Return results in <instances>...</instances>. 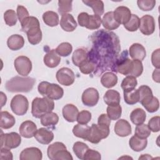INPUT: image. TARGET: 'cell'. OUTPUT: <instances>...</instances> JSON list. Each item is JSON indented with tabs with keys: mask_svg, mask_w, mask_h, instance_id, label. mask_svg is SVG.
<instances>
[{
	"mask_svg": "<svg viewBox=\"0 0 160 160\" xmlns=\"http://www.w3.org/2000/svg\"><path fill=\"white\" fill-rule=\"evenodd\" d=\"M21 30L27 34L28 41L32 45L39 44L42 40V32L37 18L29 16L21 22Z\"/></svg>",
	"mask_w": 160,
	"mask_h": 160,
	"instance_id": "6da1fadb",
	"label": "cell"
},
{
	"mask_svg": "<svg viewBox=\"0 0 160 160\" xmlns=\"http://www.w3.org/2000/svg\"><path fill=\"white\" fill-rule=\"evenodd\" d=\"M36 82V79L31 77L15 76L5 84L6 89L11 92H28L31 91Z\"/></svg>",
	"mask_w": 160,
	"mask_h": 160,
	"instance_id": "7a4b0ae2",
	"label": "cell"
},
{
	"mask_svg": "<svg viewBox=\"0 0 160 160\" xmlns=\"http://www.w3.org/2000/svg\"><path fill=\"white\" fill-rule=\"evenodd\" d=\"M54 108L53 100L44 98H36L32 102L31 113L36 118H41L44 114L52 112Z\"/></svg>",
	"mask_w": 160,
	"mask_h": 160,
	"instance_id": "3957f363",
	"label": "cell"
},
{
	"mask_svg": "<svg viewBox=\"0 0 160 160\" xmlns=\"http://www.w3.org/2000/svg\"><path fill=\"white\" fill-rule=\"evenodd\" d=\"M38 89L40 94L52 100H58L64 94L63 89L60 86L47 81L40 82L38 85Z\"/></svg>",
	"mask_w": 160,
	"mask_h": 160,
	"instance_id": "277c9868",
	"label": "cell"
},
{
	"mask_svg": "<svg viewBox=\"0 0 160 160\" xmlns=\"http://www.w3.org/2000/svg\"><path fill=\"white\" fill-rule=\"evenodd\" d=\"M110 132L109 128L92 124L90 127V131L86 141L93 144L99 143L101 139L106 138Z\"/></svg>",
	"mask_w": 160,
	"mask_h": 160,
	"instance_id": "5b68a950",
	"label": "cell"
},
{
	"mask_svg": "<svg viewBox=\"0 0 160 160\" xmlns=\"http://www.w3.org/2000/svg\"><path fill=\"white\" fill-rule=\"evenodd\" d=\"M10 106L12 111L18 116L24 115L29 108V102L26 97L21 94H17L11 101Z\"/></svg>",
	"mask_w": 160,
	"mask_h": 160,
	"instance_id": "8992f818",
	"label": "cell"
},
{
	"mask_svg": "<svg viewBox=\"0 0 160 160\" xmlns=\"http://www.w3.org/2000/svg\"><path fill=\"white\" fill-rule=\"evenodd\" d=\"M21 142L20 134L16 132L2 134L1 135V147L8 149H14L18 148Z\"/></svg>",
	"mask_w": 160,
	"mask_h": 160,
	"instance_id": "52a82bcc",
	"label": "cell"
},
{
	"mask_svg": "<svg viewBox=\"0 0 160 160\" xmlns=\"http://www.w3.org/2000/svg\"><path fill=\"white\" fill-rule=\"evenodd\" d=\"M14 65L17 72L22 76H27L32 70V62L25 56H20L16 58Z\"/></svg>",
	"mask_w": 160,
	"mask_h": 160,
	"instance_id": "ba28073f",
	"label": "cell"
},
{
	"mask_svg": "<svg viewBox=\"0 0 160 160\" xmlns=\"http://www.w3.org/2000/svg\"><path fill=\"white\" fill-rule=\"evenodd\" d=\"M56 79L58 82L63 86H69L72 84L75 80L74 72L68 68H62L56 72Z\"/></svg>",
	"mask_w": 160,
	"mask_h": 160,
	"instance_id": "9c48e42d",
	"label": "cell"
},
{
	"mask_svg": "<svg viewBox=\"0 0 160 160\" xmlns=\"http://www.w3.org/2000/svg\"><path fill=\"white\" fill-rule=\"evenodd\" d=\"M99 95L98 90L94 88H89L84 91L81 99L82 103L89 107L96 106L99 101Z\"/></svg>",
	"mask_w": 160,
	"mask_h": 160,
	"instance_id": "30bf717a",
	"label": "cell"
},
{
	"mask_svg": "<svg viewBox=\"0 0 160 160\" xmlns=\"http://www.w3.org/2000/svg\"><path fill=\"white\" fill-rule=\"evenodd\" d=\"M155 21L152 16L146 14L140 19V31L146 36L152 34L155 31Z\"/></svg>",
	"mask_w": 160,
	"mask_h": 160,
	"instance_id": "8fae6325",
	"label": "cell"
},
{
	"mask_svg": "<svg viewBox=\"0 0 160 160\" xmlns=\"http://www.w3.org/2000/svg\"><path fill=\"white\" fill-rule=\"evenodd\" d=\"M130 9L126 6H121L118 7L113 11L114 18L115 21L119 24H126L131 17Z\"/></svg>",
	"mask_w": 160,
	"mask_h": 160,
	"instance_id": "7c38bea8",
	"label": "cell"
},
{
	"mask_svg": "<svg viewBox=\"0 0 160 160\" xmlns=\"http://www.w3.org/2000/svg\"><path fill=\"white\" fill-rule=\"evenodd\" d=\"M42 153L36 147L27 148L23 149L19 155L20 160H41Z\"/></svg>",
	"mask_w": 160,
	"mask_h": 160,
	"instance_id": "4fadbf2b",
	"label": "cell"
},
{
	"mask_svg": "<svg viewBox=\"0 0 160 160\" xmlns=\"http://www.w3.org/2000/svg\"><path fill=\"white\" fill-rule=\"evenodd\" d=\"M19 131L20 135L23 138H31L34 136L37 131V126L34 122L27 120L21 123Z\"/></svg>",
	"mask_w": 160,
	"mask_h": 160,
	"instance_id": "5bb4252c",
	"label": "cell"
},
{
	"mask_svg": "<svg viewBox=\"0 0 160 160\" xmlns=\"http://www.w3.org/2000/svg\"><path fill=\"white\" fill-rule=\"evenodd\" d=\"M114 132L120 137H126L131 134V126L129 122L124 119L118 120L114 125Z\"/></svg>",
	"mask_w": 160,
	"mask_h": 160,
	"instance_id": "9a60e30c",
	"label": "cell"
},
{
	"mask_svg": "<svg viewBox=\"0 0 160 160\" xmlns=\"http://www.w3.org/2000/svg\"><path fill=\"white\" fill-rule=\"evenodd\" d=\"M132 68V60L128 58H122L117 61L114 71H116L123 75L129 76Z\"/></svg>",
	"mask_w": 160,
	"mask_h": 160,
	"instance_id": "2e32d148",
	"label": "cell"
},
{
	"mask_svg": "<svg viewBox=\"0 0 160 160\" xmlns=\"http://www.w3.org/2000/svg\"><path fill=\"white\" fill-rule=\"evenodd\" d=\"M34 138L38 142L42 144H48L54 139V134L51 131H49L44 128H41L37 129Z\"/></svg>",
	"mask_w": 160,
	"mask_h": 160,
	"instance_id": "e0dca14e",
	"label": "cell"
},
{
	"mask_svg": "<svg viewBox=\"0 0 160 160\" xmlns=\"http://www.w3.org/2000/svg\"><path fill=\"white\" fill-rule=\"evenodd\" d=\"M129 53L132 59L141 61H142L146 56L145 48L139 43L132 44L129 47Z\"/></svg>",
	"mask_w": 160,
	"mask_h": 160,
	"instance_id": "ac0fdd59",
	"label": "cell"
},
{
	"mask_svg": "<svg viewBox=\"0 0 160 160\" xmlns=\"http://www.w3.org/2000/svg\"><path fill=\"white\" fill-rule=\"evenodd\" d=\"M60 26L64 31L67 32H72L76 28L77 22L72 14H64L61 16Z\"/></svg>",
	"mask_w": 160,
	"mask_h": 160,
	"instance_id": "d6986e66",
	"label": "cell"
},
{
	"mask_svg": "<svg viewBox=\"0 0 160 160\" xmlns=\"http://www.w3.org/2000/svg\"><path fill=\"white\" fill-rule=\"evenodd\" d=\"M63 118L68 122H73L77 120V117L79 114L78 109L72 104H68L62 108Z\"/></svg>",
	"mask_w": 160,
	"mask_h": 160,
	"instance_id": "ffe728a7",
	"label": "cell"
},
{
	"mask_svg": "<svg viewBox=\"0 0 160 160\" xmlns=\"http://www.w3.org/2000/svg\"><path fill=\"white\" fill-rule=\"evenodd\" d=\"M43 61L46 66L50 68H54L60 63L61 58L55 49H51L44 55Z\"/></svg>",
	"mask_w": 160,
	"mask_h": 160,
	"instance_id": "44dd1931",
	"label": "cell"
},
{
	"mask_svg": "<svg viewBox=\"0 0 160 160\" xmlns=\"http://www.w3.org/2000/svg\"><path fill=\"white\" fill-rule=\"evenodd\" d=\"M24 44V38L19 34H12L7 40L8 47L12 51H18L21 49Z\"/></svg>",
	"mask_w": 160,
	"mask_h": 160,
	"instance_id": "7402d4cb",
	"label": "cell"
},
{
	"mask_svg": "<svg viewBox=\"0 0 160 160\" xmlns=\"http://www.w3.org/2000/svg\"><path fill=\"white\" fill-rule=\"evenodd\" d=\"M104 102L108 106L119 104L121 96L119 92L114 89L108 90L103 97Z\"/></svg>",
	"mask_w": 160,
	"mask_h": 160,
	"instance_id": "603a6c76",
	"label": "cell"
},
{
	"mask_svg": "<svg viewBox=\"0 0 160 160\" xmlns=\"http://www.w3.org/2000/svg\"><path fill=\"white\" fill-rule=\"evenodd\" d=\"M102 24L103 27L108 30H114L118 28L120 25L115 21L113 11L108 12L103 16L102 19Z\"/></svg>",
	"mask_w": 160,
	"mask_h": 160,
	"instance_id": "cb8c5ba5",
	"label": "cell"
},
{
	"mask_svg": "<svg viewBox=\"0 0 160 160\" xmlns=\"http://www.w3.org/2000/svg\"><path fill=\"white\" fill-rule=\"evenodd\" d=\"M129 144L133 151L139 152L146 148L148 141L146 139H141L134 135L130 138Z\"/></svg>",
	"mask_w": 160,
	"mask_h": 160,
	"instance_id": "d4e9b609",
	"label": "cell"
},
{
	"mask_svg": "<svg viewBox=\"0 0 160 160\" xmlns=\"http://www.w3.org/2000/svg\"><path fill=\"white\" fill-rule=\"evenodd\" d=\"M16 122L14 117L8 111L1 112V121L0 127L2 129H10L11 128Z\"/></svg>",
	"mask_w": 160,
	"mask_h": 160,
	"instance_id": "484cf974",
	"label": "cell"
},
{
	"mask_svg": "<svg viewBox=\"0 0 160 160\" xmlns=\"http://www.w3.org/2000/svg\"><path fill=\"white\" fill-rule=\"evenodd\" d=\"M88 59V54L87 51L84 48H78L74 51L72 56V61L73 64L79 67L83 62Z\"/></svg>",
	"mask_w": 160,
	"mask_h": 160,
	"instance_id": "4316f807",
	"label": "cell"
},
{
	"mask_svg": "<svg viewBox=\"0 0 160 160\" xmlns=\"http://www.w3.org/2000/svg\"><path fill=\"white\" fill-rule=\"evenodd\" d=\"M101 83L106 88H111L118 83V77L113 72H105L101 78Z\"/></svg>",
	"mask_w": 160,
	"mask_h": 160,
	"instance_id": "83f0119b",
	"label": "cell"
},
{
	"mask_svg": "<svg viewBox=\"0 0 160 160\" xmlns=\"http://www.w3.org/2000/svg\"><path fill=\"white\" fill-rule=\"evenodd\" d=\"M146 119V114L144 110L141 108L134 109L130 114V119L135 125L143 124Z\"/></svg>",
	"mask_w": 160,
	"mask_h": 160,
	"instance_id": "f1b7e54d",
	"label": "cell"
},
{
	"mask_svg": "<svg viewBox=\"0 0 160 160\" xmlns=\"http://www.w3.org/2000/svg\"><path fill=\"white\" fill-rule=\"evenodd\" d=\"M41 123L45 127H51L56 125L59 121L58 115L53 112L44 114L41 118Z\"/></svg>",
	"mask_w": 160,
	"mask_h": 160,
	"instance_id": "f546056e",
	"label": "cell"
},
{
	"mask_svg": "<svg viewBox=\"0 0 160 160\" xmlns=\"http://www.w3.org/2000/svg\"><path fill=\"white\" fill-rule=\"evenodd\" d=\"M90 131V127L86 124H77L72 129V133L78 138L86 140Z\"/></svg>",
	"mask_w": 160,
	"mask_h": 160,
	"instance_id": "4dcf8cb0",
	"label": "cell"
},
{
	"mask_svg": "<svg viewBox=\"0 0 160 160\" xmlns=\"http://www.w3.org/2000/svg\"><path fill=\"white\" fill-rule=\"evenodd\" d=\"M42 19L44 22L50 27H54L59 24V16L56 12L48 11L43 13Z\"/></svg>",
	"mask_w": 160,
	"mask_h": 160,
	"instance_id": "1f68e13d",
	"label": "cell"
},
{
	"mask_svg": "<svg viewBox=\"0 0 160 160\" xmlns=\"http://www.w3.org/2000/svg\"><path fill=\"white\" fill-rule=\"evenodd\" d=\"M82 2L84 3L88 6L91 7L94 14L98 15L101 16L102 15L104 11V2L100 0H86V1H82Z\"/></svg>",
	"mask_w": 160,
	"mask_h": 160,
	"instance_id": "d6a6232c",
	"label": "cell"
},
{
	"mask_svg": "<svg viewBox=\"0 0 160 160\" xmlns=\"http://www.w3.org/2000/svg\"><path fill=\"white\" fill-rule=\"evenodd\" d=\"M124 99L126 104L133 105L139 102V93L138 89L123 91Z\"/></svg>",
	"mask_w": 160,
	"mask_h": 160,
	"instance_id": "836d02e7",
	"label": "cell"
},
{
	"mask_svg": "<svg viewBox=\"0 0 160 160\" xmlns=\"http://www.w3.org/2000/svg\"><path fill=\"white\" fill-rule=\"evenodd\" d=\"M141 104L145 108V109L149 112H154L157 111L159 108V100L157 98L152 96L142 102Z\"/></svg>",
	"mask_w": 160,
	"mask_h": 160,
	"instance_id": "e575fe53",
	"label": "cell"
},
{
	"mask_svg": "<svg viewBox=\"0 0 160 160\" xmlns=\"http://www.w3.org/2000/svg\"><path fill=\"white\" fill-rule=\"evenodd\" d=\"M67 149L66 146L61 142H55L52 144H50L47 150V154L48 158L53 160L55 155L61 150Z\"/></svg>",
	"mask_w": 160,
	"mask_h": 160,
	"instance_id": "d590c367",
	"label": "cell"
},
{
	"mask_svg": "<svg viewBox=\"0 0 160 160\" xmlns=\"http://www.w3.org/2000/svg\"><path fill=\"white\" fill-rule=\"evenodd\" d=\"M88 149L89 147L86 144L80 141L76 142L72 147L75 155L80 159H84V155Z\"/></svg>",
	"mask_w": 160,
	"mask_h": 160,
	"instance_id": "8d00e7d4",
	"label": "cell"
},
{
	"mask_svg": "<svg viewBox=\"0 0 160 160\" xmlns=\"http://www.w3.org/2000/svg\"><path fill=\"white\" fill-rule=\"evenodd\" d=\"M122 113V108L119 104L108 106L107 108V115L111 120H118Z\"/></svg>",
	"mask_w": 160,
	"mask_h": 160,
	"instance_id": "74e56055",
	"label": "cell"
},
{
	"mask_svg": "<svg viewBox=\"0 0 160 160\" xmlns=\"http://www.w3.org/2000/svg\"><path fill=\"white\" fill-rule=\"evenodd\" d=\"M138 84L136 78L132 76H127L124 78L121 82V88L123 91H128L135 89Z\"/></svg>",
	"mask_w": 160,
	"mask_h": 160,
	"instance_id": "f35d334b",
	"label": "cell"
},
{
	"mask_svg": "<svg viewBox=\"0 0 160 160\" xmlns=\"http://www.w3.org/2000/svg\"><path fill=\"white\" fill-rule=\"evenodd\" d=\"M59 56L66 57L68 56L72 51V45L67 42H62L55 49Z\"/></svg>",
	"mask_w": 160,
	"mask_h": 160,
	"instance_id": "ab89813d",
	"label": "cell"
},
{
	"mask_svg": "<svg viewBox=\"0 0 160 160\" xmlns=\"http://www.w3.org/2000/svg\"><path fill=\"white\" fill-rule=\"evenodd\" d=\"M140 25V19L136 14H131L129 21L124 25V27L129 31L134 32L138 30Z\"/></svg>",
	"mask_w": 160,
	"mask_h": 160,
	"instance_id": "60d3db41",
	"label": "cell"
},
{
	"mask_svg": "<svg viewBox=\"0 0 160 160\" xmlns=\"http://www.w3.org/2000/svg\"><path fill=\"white\" fill-rule=\"evenodd\" d=\"M151 134V130L145 124L137 125L135 128V136L141 139H146Z\"/></svg>",
	"mask_w": 160,
	"mask_h": 160,
	"instance_id": "b9f144b4",
	"label": "cell"
},
{
	"mask_svg": "<svg viewBox=\"0 0 160 160\" xmlns=\"http://www.w3.org/2000/svg\"><path fill=\"white\" fill-rule=\"evenodd\" d=\"M139 93V102L142 101L153 96L151 89L147 85H142L138 89Z\"/></svg>",
	"mask_w": 160,
	"mask_h": 160,
	"instance_id": "7bdbcfd3",
	"label": "cell"
},
{
	"mask_svg": "<svg viewBox=\"0 0 160 160\" xmlns=\"http://www.w3.org/2000/svg\"><path fill=\"white\" fill-rule=\"evenodd\" d=\"M102 22V19L101 18V16L93 14V15H89L88 25L86 28L90 29V30H94L98 29Z\"/></svg>",
	"mask_w": 160,
	"mask_h": 160,
	"instance_id": "ee69618b",
	"label": "cell"
},
{
	"mask_svg": "<svg viewBox=\"0 0 160 160\" xmlns=\"http://www.w3.org/2000/svg\"><path fill=\"white\" fill-rule=\"evenodd\" d=\"M18 16L12 9H8L4 13V19L5 23L9 26H13L17 22Z\"/></svg>",
	"mask_w": 160,
	"mask_h": 160,
	"instance_id": "f6af8a7d",
	"label": "cell"
},
{
	"mask_svg": "<svg viewBox=\"0 0 160 160\" xmlns=\"http://www.w3.org/2000/svg\"><path fill=\"white\" fill-rule=\"evenodd\" d=\"M95 63L92 61L88 59L79 66V68L82 73L84 74H89L94 71L95 69Z\"/></svg>",
	"mask_w": 160,
	"mask_h": 160,
	"instance_id": "bcb514c9",
	"label": "cell"
},
{
	"mask_svg": "<svg viewBox=\"0 0 160 160\" xmlns=\"http://www.w3.org/2000/svg\"><path fill=\"white\" fill-rule=\"evenodd\" d=\"M143 71V66L141 61L134 59L132 60V68L131 73L129 76H132L138 78L141 75Z\"/></svg>",
	"mask_w": 160,
	"mask_h": 160,
	"instance_id": "7dc6e473",
	"label": "cell"
},
{
	"mask_svg": "<svg viewBox=\"0 0 160 160\" xmlns=\"http://www.w3.org/2000/svg\"><path fill=\"white\" fill-rule=\"evenodd\" d=\"M72 1H58V12L61 14H68L72 11Z\"/></svg>",
	"mask_w": 160,
	"mask_h": 160,
	"instance_id": "c3c4849f",
	"label": "cell"
},
{
	"mask_svg": "<svg viewBox=\"0 0 160 160\" xmlns=\"http://www.w3.org/2000/svg\"><path fill=\"white\" fill-rule=\"evenodd\" d=\"M138 8L144 11H151L155 6L156 1L154 0H138L137 1Z\"/></svg>",
	"mask_w": 160,
	"mask_h": 160,
	"instance_id": "681fc988",
	"label": "cell"
},
{
	"mask_svg": "<svg viewBox=\"0 0 160 160\" xmlns=\"http://www.w3.org/2000/svg\"><path fill=\"white\" fill-rule=\"evenodd\" d=\"M91 119V113L86 110H83L79 112L77 117V121L79 124H87Z\"/></svg>",
	"mask_w": 160,
	"mask_h": 160,
	"instance_id": "f907efd6",
	"label": "cell"
},
{
	"mask_svg": "<svg viewBox=\"0 0 160 160\" xmlns=\"http://www.w3.org/2000/svg\"><path fill=\"white\" fill-rule=\"evenodd\" d=\"M159 120L160 117L159 116H154L150 119L148 126L151 131L153 132H157L159 131Z\"/></svg>",
	"mask_w": 160,
	"mask_h": 160,
	"instance_id": "816d5d0a",
	"label": "cell"
},
{
	"mask_svg": "<svg viewBox=\"0 0 160 160\" xmlns=\"http://www.w3.org/2000/svg\"><path fill=\"white\" fill-rule=\"evenodd\" d=\"M101 159V156L98 151L89 149L86 151L84 157L85 160H100Z\"/></svg>",
	"mask_w": 160,
	"mask_h": 160,
	"instance_id": "f5cc1de1",
	"label": "cell"
},
{
	"mask_svg": "<svg viewBox=\"0 0 160 160\" xmlns=\"http://www.w3.org/2000/svg\"><path fill=\"white\" fill-rule=\"evenodd\" d=\"M17 16L20 22H21L26 18L29 17V12L27 9L21 5H19L17 7Z\"/></svg>",
	"mask_w": 160,
	"mask_h": 160,
	"instance_id": "db71d44e",
	"label": "cell"
},
{
	"mask_svg": "<svg viewBox=\"0 0 160 160\" xmlns=\"http://www.w3.org/2000/svg\"><path fill=\"white\" fill-rule=\"evenodd\" d=\"M98 124L101 126L109 128L111 124V119L106 114H101L98 119Z\"/></svg>",
	"mask_w": 160,
	"mask_h": 160,
	"instance_id": "11a10c76",
	"label": "cell"
},
{
	"mask_svg": "<svg viewBox=\"0 0 160 160\" xmlns=\"http://www.w3.org/2000/svg\"><path fill=\"white\" fill-rule=\"evenodd\" d=\"M89 14H88L87 12H82L79 14L78 16V21L79 24L81 27H85L86 28L88 22Z\"/></svg>",
	"mask_w": 160,
	"mask_h": 160,
	"instance_id": "9f6ffc18",
	"label": "cell"
},
{
	"mask_svg": "<svg viewBox=\"0 0 160 160\" xmlns=\"http://www.w3.org/2000/svg\"><path fill=\"white\" fill-rule=\"evenodd\" d=\"M10 149L6 148H1V160H12L13 156Z\"/></svg>",
	"mask_w": 160,
	"mask_h": 160,
	"instance_id": "6f0895ef",
	"label": "cell"
},
{
	"mask_svg": "<svg viewBox=\"0 0 160 160\" xmlns=\"http://www.w3.org/2000/svg\"><path fill=\"white\" fill-rule=\"evenodd\" d=\"M159 49H157L154 51L151 55L152 64L156 69H159Z\"/></svg>",
	"mask_w": 160,
	"mask_h": 160,
	"instance_id": "680465c9",
	"label": "cell"
},
{
	"mask_svg": "<svg viewBox=\"0 0 160 160\" xmlns=\"http://www.w3.org/2000/svg\"><path fill=\"white\" fill-rule=\"evenodd\" d=\"M152 79L156 82H159V69H157L154 71L152 73Z\"/></svg>",
	"mask_w": 160,
	"mask_h": 160,
	"instance_id": "91938a15",
	"label": "cell"
},
{
	"mask_svg": "<svg viewBox=\"0 0 160 160\" xmlns=\"http://www.w3.org/2000/svg\"><path fill=\"white\" fill-rule=\"evenodd\" d=\"M1 108H2L6 104V100H7L6 96L2 92H1Z\"/></svg>",
	"mask_w": 160,
	"mask_h": 160,
	"instance_id": "94428289",
	"label": "cell"
},
{
	"mask_svg": "<svg viewBox=\"0 0 160 160\" xmlns=\"http://www.w3.org/2000/svg\"><path fill=\"white\" fill-rule=\"evenodd\" d=\"M152 159V157L149 154H142V156L139 158V159Z\"/></svg>",
	"mask_w": 160,
	"mask_h": 160,
	"instance_id": "6125c7cd",
	"label": "cell"
}]
</instances>
